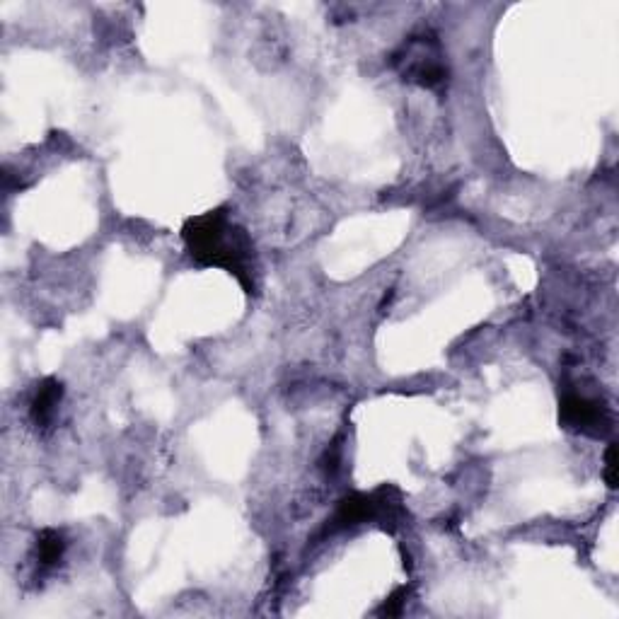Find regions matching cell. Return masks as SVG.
Instances as JSON below:
<instances>
[{"instance_id": "ba28073f", "label": "cell", "mask_w": 619, "mask_h": 619, "mask_svg": "<svg viewBox=\"0 0 619 619\" xmlns=\"http://www.w3.org/2000/svg\"><path fill=\"white\" fill-rule=\"evenodd\" d=\"M404 595H407V590H397L395 595H392L390 600H387V603L383 605V610H380V615H387V617H392V615H399V612H402V605H404Z\"/></svg>"}, {"instance_id": "7a4b0ae2", "label": "cell", "mask_w": 619, "mask_h": 619, "mask_svg": "<svg viewBox=\"0 0 619 619\" xmlns=\"http://www.w3.org/2000/svg\"><path fill=\"white\" fill-rule=\"evenodd\" d=\"M395 66L404 80L428 90H441L448 83V66L433 34H414L395 54Z\"/></svg>"}, {"instance_id": "277c9868", "label": "cell", "mask_w": 619, "mask_h": 619, "mask_svg": "<svg viewBox=\"0 0 619 619\" xmlns=\"http://www.w3.org/2000/svg\"><path fill=\"white\" fill-rule=\"evenodd\" d=\"M390 508H395V503H390L385 491H375V494H351L339 501L332 525L337 530L354 528V525L368 523V520L385 516Z\"/></svg>"}, {"instance_id": "52a82bcc", "label": "cell", "mask_w": 619, "mask_h": 619, "mask_svg": "<svg viewBox=\"0 0 619 619\" xmlns=\"http://www.w3.org/2000/svg\"><path fill=\"white\" fill-rule=\"evenodd\" d=\"M605 479H607V487L617 489V445L610 443V448H607L605 453Z\"/></svg>"}, {"instance_id": "8992f818", "label": "cell", "mask_w": 619, "mask_h": 619, "mask_svg": "<svg viewBox=\"0 0 619 619\" xmlns=\"http://www.w3.org/2000/svg\"><path fill=\"white\" fill-rule=\"evenodd\" d=\"M66 552V540H63L61 532L56 530H44L37 540V564L42 569H51L63 559Z\"/></svg>"}, {"instance_id": "6da1fadb", "label": "cell", "mask_w": 619, "mask_h": 619, "mask_svg": "<svg viewBox=\"0 0 619 619\" xmlns=\"http://www.w3.org/2000/svg\"><path fill=\"white\" fill-rule=\"evenodd\" d=\"M182 237L196 264L223 266L245 286L247 293L254 291L252 242L245 230L230 221L223 208L189 218Z\"/></svg>"}, {"instance_id": "3957f363", "label": "cell", "mask_w": 619, "mask_h": 619, "mask_svg": "<svg viewBox=\"0 0 619 619\" xmlns=\"http://www.w3.org/2000/svg\"><path fill=\"white\" fill-rule=\"evenodd\" d=\"M561 424L566 428H574V431L590 433V436H598L610 426V414H607L605 404L595 402L586 395H578V392H566L561 397Z\"/></svg>"}, {"instance_id": "5b68a950", "label": "cell", "mask_w": 619, "mask_h": 619, "mask_svg": "<svg viewBox=\"0 0 619 619\" xmlns=\"http://www.w3.org/2000/svg\"><path fill=\"white\" fill-rule=\"evenodd\" d=\"M61 385L56 380H44L42 385L37 387V395L32 399V419L37 426H46L51 419H54L56 407L61 402Z\"/></svg>"}]
</instances>
